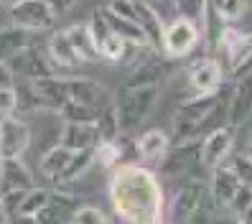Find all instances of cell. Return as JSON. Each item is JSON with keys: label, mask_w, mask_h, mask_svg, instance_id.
<instances>
[{"label": "cell", "mask_w": 252, "mask_h": 224, "mask_svg": "<svg viewBox=\"0 0 252 224\" xmlns=\"http://www.w3.org/2000/svg\"><path fill=\"white\" fill-rule=\"evenodd\" d=\"M110 201L120 224H168L166 193L156 168L120 163L110 171Z\"/></svg>", "instance_id": "6da1fadb"}, {"label": "cell", "mask_w": 252, "mask_h": 224, "mask_svg": "<svg viewBox=\"0 0 252 224\" xmlns=\"http://www.w3.org/2000/svg\"><path fill=\"white\" fill-rule=\"evenodd\" d=\"M229 89L232 82H224L214 95H191L181 99L173 110V143H194L201 140L206 132H212L227 123L229 115Z\"/></svg>", "instance_id": "7a4b0ae2"}, {"label": "cell", "mask_w": 252, "mask_h": 224, "mask_svg": "<svg viewBox=\"0 0 252 224\" xmlns=\"http://www.w3.org/2000/svg\"><path fill=\"white\" fill-rule=\"evenodd\" d=\"M92 166H94V151H74V148H66L62 143H54L38 160L41 173L56 186L77 181Z\"/></svg>", "instance_id": "3957f363"}, {"label": "cell", "mask_w": 252, "mask_h": 224, "mask_svg": "<svg viewBox=\"0 0 252 224\" xmlns=\"http://www.w3.org/2000/svg\"><path fill=\"white\" fill-rule=\"evenodd\" d=\"M158 97H160V87H127V84H123L117 89L112 104H115L117 123H120V132L132 135L148 120V115L156 110Z\"/></svg>", "instance_id": "277c9868"}, {"label": "cell", "mask_w": 252, "mask_h": 224, "mask_svg": "<svg viewBox=\"0 0 252 224\" xmlns=\"http://www.w3.org/2000/svg\"><path fill=\"white\" fill-rule=\"evenodd\" d=\"M206 181H209V191H212V196L219 206L232 209V212H237L240 217L252 206V189L245 186L224 163L212 168L209 176H206Z\"/></svg>", "instance_id": "5b68a950"}, {"label": "cell", "mask_w": 252, "mask_h": 224, "mask_svg": "<svg viewBox=\"0 0 252 224\" xmlns=\"http://www.w3.org/2000/svg\"><path fill=\"white\" fill-rule=\"evenodd\" d=\"M201 41H204V33L194 21L176 16V18L166 21V26H163L160 51L168 59H173V62H181V59H189L196 51V46Z\"/></svg>", "instance_id": "8992f818"}, {"label": "cell", "mask_w": 252, "mask_h": 224, "mask_svg": "<svg viewBox=\"0 0 252 224\" xmlns=\"http://www.w3.org/2000/svg\"><path fill=\"white\" fill-rule=\"evenodd\" d=\"M117 13H123L127 16L130 21H135L143 33L148 36V43H151V49L160 51V41H163V16L158 13V8L151 3V0H112L110 3Z\"/></svg>", "instance_id": "52a82bcc"}, {"label": "cell", "mask_w": 252, "mask_h": 224, "mask_svg": "<svg viewBox=\"0 0 252 224\" xmlns=\"http://www.w3.org/2000/svg\"><path fill=\"white\" fill-rule=\"evenodd\" d=\"M171 71H173V59L151 49V54L145 59H140V62H135L127 69L123 84H127V87H163V82L171 77Z\"/></svg>", "instance_id": "ba28073f"}, {"label": "cell", "mask_w": 252, "mask_h": 224, "mask_svg": "<svg viewBox=\"0 0 252 224\" xmlns=\"http://www.w3.org/2000/svg\"><path fill=\"white\" fill-rule=\"evenodd\" d=\"M224 82H227V74L217 56L194 59L186 66V84L191 95H214Z\"/></svg>", "instance_id": "9c48e42d"}, {"label": "cell", "mask_w": 252, "mask_h": 224, "mask_svg": "<svg viewBox=\"0 0 252 224\" xmlns=\"http://www.w3.org/2000/svg\"><path fill=\"white\" fill-rule=\"evenodd\" d=\"M209 196V181L206 178H186V181L176 189L171 212H168V224H189L191 214L199 209V204Z\"/></svg>", "instance_id": "30bf717a"}, {"label": "cell", "mask_w": 252, "mask_h": 224, "mask_svg": "<svg viewBox=\"0 0 252 224\" xmlns=\"http://www.w3.org/2000/svg\"><path fill=\"white\" fill-rule=\"evenodd\" d=\"M234 148H237V130L232 125H221L212 132H206V135L199 140V163H201V168L209 173L212 168L221 166Z\"/></svg>", "instance_id": "8fae6325"}, {"label": "cell", "mask_w": 252, "mask_h": 224, "mask_svg": "<svg viewBox=\"0 0 252 224\" xmlns=\"http://www.w3.org/2000/svg\"><path fill=\"white\" fill-rule=\"evenodd\" d=\"M5 64L16 74V79H38V77H49V74H59L46 46H36V43L26 46L16 56H10Z\"/></svg>", "instance_id": "7c38bea8"}, {"label": "cell", "mask_w": 252, "mask_h": 224, "mask_svg": "<svg viewBox=\"0 0 252 224\" xmlns=\"http://www.w3.org/2000/svg\"><path fill=\"white\" fill-rule=\"evenodd\" d=\"M31 148V125L21 115L0 117V156L3 158H23Z\"/></svg>", "instance_id": "4fadbf2b"}, {"label": "cell", "mask_w": 252, "mask_h": 224, "mask_svg": "<svg viewBox=\"0 0 252 224\" xmlns=\"http://www.w3.org/2000/svg\"><path fill=\"white\" fill-rule=\"evenodd\" d=\"M8 16H10L13 26H21L33 33L54 28V21H56V13L51 10L46 0H21V3L8 8Z\"/></svg>", "instance_id": "5bb4252c"}, {"label": "cell", "mask_w": 252, "mask_h": 224, "mask_svg": "<svg viewBox=\"0 0 252 224\" xmlns=\"http://www.w3.org/2000/svg\"><path fill=\"white\" fill-rule=\"evenodd\" d=\"M28 82H31L41 112H59L69 102V77H64V74H49V77Z\"/></svg>", "instance_id": "9a60e30c"}, {"label": "cell", "mask_w": 252, "mask_h": 224, "mask_svg": "<svg viewBox=\"0 0 252 224\" xmlns=\"http://www.w3.org/2000/svg\"><path fill=\"white\" fill-rule=\"evenodd\" d=\"M252 117V71L234 77L229 89V115L227 123L237 130Z\"/></svg>", "instance_id": "2e32d148"}, {"label": "cell", "mask_w": 252, "mask_h": 224, "mask_svg": "<svg viewBox=\"0 0 252 224\" xmlns=\"http://www.w3.org/2000/svg\"><path fill=\"white\" fill-rule=\"evenodd\" d=\"M171 145H173V140L163 130H156V128L145 130L135 138V158L143 166L158 168L160 163L166 160V156L171 153Z\"/></svg>", "instance_id": "e0dca14e"}, {"label": "cell", "mask_w": 252, "mask_h": 224, "mask_svg": "<svg viewBox=\"0 0 252 224\" xmlns=\"http://www.w3.org/2000/svg\"><path fill=\"white\" fill-rule=\"evenodd\" d=\"M90 28H92V33H94L97 51H99V59H102V62L120 64L130 51H135V46H130V43H125L120 36H115V33L110 31V28L105 26V21L99 18L97 10H94V18L90 21Z\"/></svg>", "instance_id": "ac0fdd59"}, {"label": "cell", "mask_w": 252, "mask_h": 224, "mask_svg": "<svg viewBox=\"0 0 252 224\" xmlns=\"http://www.w3.org/2000/svg\"><path fill=\"white\" fill-rule=\"evenodd\" d=\"M79 206H82L79 196H74L69 191H62V189H51L49 201L43 204L36 219H38V224H69Z\"/></svg>", "instance_id": "d6986e66"}, {"label": "cell", "mask_w": 252, "mask_h": 224, "mask_svg": "<svg viewBox=\"0 0 252 224\" xmlns=\"http://www.w3.org/2000/svg\"><path fill=\"white\" fill-rule=\"evenodd\" d=\"M97 13H99V18L105 21V26L110 28V31H112L115 36H120L125 43H130V46H135V49H151L148 36L143 33V28H140L135 21H130L127 16L117 13L112 5H99Z\"/></svg>", "instance_id": "ffe728a7"}, {"label": "cell", "mask_w": 252, "mask_h": 224, "mask_svg": "<svg viewBox=\"0 0 252 224\" xmlns=\"http://www.w3.org/2000/svg\"><path fill=\"white\" fill-rule=\"evenodd\" d=\"M59 143L74 148V151H94V148L102 143V132L97 120L90 123H64L62 125V135H59Z\"/></svg>", "instance_id": "44dd1931"}, {"label": "cell", "mask_w": 252, "mask_h": 224, "mask_svg": "<svg viewBox=\"0 0 252 224\" xmlns=\"http://www.w3.org/2000/svg\"><path fill=\"white\" fill-rule=\"evenodd\" d=\"M64 33H66V38L71 41L74 51L79 54V59H82L84 64H97V62H102V59H99V51H97L94 33H92V28H90V21L66 26Z\"/></svg>", "instance_id": "7402d4cb"}, {"label": "cell", "mask_w": 252, "mask_h": 224, "mask_svg": "<svg viewBox=\"0 0 252 224\" xmlns=\"http://www.w3.org/2000/svg\"><path fill=\"white\" fill-rule=\"evenodd\" d=\"M46 51H49V56H51V62L56 64V69H64V71H69V69H77V66H82L84 62L79 59V54L74 51V46H71V41L66 38V33H64V28L62 31H54L49 38H46Z\"/></svg>", "instance_id": "603a6c76"}, {"label": "cell", "mask_w": 252, "mask_h": 224, "mask_svg": "<svg viewBox=\"0 0 252 224\" xmlns=\"http://www.w3.org/2000/svg\"><path fill=\"white\" fill-rule=\"evenodd\" d=\"M33 173L28 171L23 158H3V171H0V191L10 189H33Z\"/></svg>", "instance_id": "cb8c5ba5"}, {"label": "cell", "mask_w": 252, "mask_h": 224, "mask_svg": "<svg viewBox=\"0 0 252 224\" xmlns=\"http://www.w3.org/2000/svg\"><path fill=\"white\" fill-rule=\"evenodd\" d=\"M31 36L33 31H26L21 26H8L0 28V62H8L10 56H16L26 46H31Z\"/></svg>", "instance_id": "d4e9b609"}, {"label": "cell", "mask_w": 252, "mask_h": 224, "mask_svg": "<svg viewBox=\"0 0 252 224\" xmlns=\"http://www.w3.org/2000/svg\"><path fill=\"white\" fill-rule=\"evenodd\" d=\"M224 166L240 178V181L245 184V186H250L252 189V156H247V153H242V151H234L229 153V158L224 160Z\"/></svg>", "instance_id": "484cf974"}, {"label": "cell", "mask_w": 252, "mask_h": 224, "mask_svg": "<svg viewBox=\"0 0 252 224\" xmlns=\"http://www.w3.org/2000/svg\"><path fill=\"white\" fill-rule=\"evenodd\" d=\"M209 5L217 10V16L224 23H237L250 5V0H209Z\"/></svg>", "instance_id": "4316f807"}, {"label": "cell", "mask_w": 252, "mask_h": 224, "mask_svg": "<svg viewBox=\"0 0 252 224\" xmlns=\"http://www.w3.org/2000/svg\"><path fill=\"white\" fill-rule=\"evenodd\" d=\"M173 8H176V16L194 21L201 28L204 26V16H206V8H209V0H173Z\"/></svg>", "instance_id": "83f0119b"}, {"label": "cell", "mask_w": 252, "mask_h": 224, "mask_svg": "<svg viewBox=\"0 0 252 224\" xmlns=\"http://www.w3.org/2000/svg\"><path fill=\"white\" fill-rule=\"evenodd\" d=\"M49 193H51V189H46V186L28 189L26 196H23V204H21V212H18V214H31V217H36L41 209H43V204L49 201Z\"/></svg>", "instance_id": "f1b7e54d"}, {"label": "cell", "mask_w": 252, "mask_h": 224, "mask_svg": "<svg viewBox=\"0 0 252 224\" xmlns=\"http://www.w3.org/2000/svg\"><path fill=\"white\" fill-rule=\"evenodd\" d=\"M74 224H110L105 212L92 204H82L77 209V214H74Z\"/></svg>", "instance_id": "f546056e"}, {"label": "cell", "mask_w": 252, "mask_h": 224, "mask_svg": "<svg viewBox=\"0 0 252 224\" xmlns=\"http://www.w3.org/2000/svg\"><path fill=\"white\" fill-rule=\"evenodd\" d=\"M26 191H28V189H10V191H0V196H3V206H5L8 217H13V214H18V212H21V204H23Z\"/></svg>", "instance_id": "4dcf8cb0"}, {"label": "cell", "mask_w": 252, "mask_h": 224, "mask_svg": "<svg viewBox=\"0 0 252 224\" xmlns=\"http://www.w3.org/2000/svg\"><path fill=\"white\" fill-rule=\"evenodd\" d=\"M16 110H18L16 87H10V89H0V117H5V115H16Z\"/></svg>", "instance_id": "1f68e13d"}, {"label": "cell", "mask_w": 252, "mask_h": 224, "mask_svg": "<svg viewBox=\"0 0 252 224\" xmlns=\"http://www.w3.org/2000/svg\"><path fill=\"white\" fill-rule=\"evenodd\" d=\"M212 224H245V222H242V217L237 214V212H232V209H224V206L217 204V212L212 217Z\"/></svg>", "instance_id": "d6a6232c"}, {"label": "cell", "mask_w": 252, "mask_h": 224, "mask_svg": "<svg viewBox=\"0 0 252 224\" xmlns=\"http://www.w3.org/2000/svg\"><path fill=\"white\" fill-rule=\"evenodd\" d=\"M10 87H16V74L10 71L5 62H0V89H10Z\"/></svg>", "instance_id": "836d02e7"}, {"label": "cell", "mask_w": 252, "mask_h": 224, "mask_svg": "<svg viewBox=\"0 0 252 224\" xmlns=\"http://www.w3.org/2000/svg\"><path fill=\"white\" fill-rule=\"evenodd\" d=\"M46 3L51 5V10L56 13V16H62V13H66L74 3H77V0H46Z\"/></svg>", "instance_id": "e575fe53"}, {"label": "cell", "mask_w": 252, "mask_h": 224, "mask_svg": "<svg viewBox=\"0 0 252 224\" xmlns=\"http://www.w3.org/2000/svg\"><path fill=\"white\" fill-rule=\"evenodd\" d=\"M8 224H38V219L31 214H13L8 217Z\"/></svg>", "instance_id": "d590c367"}, {"label": "cell", "mask_w": 252, "mask_h": 224, "mask_svg": "<svg viewBox=\"0 0 252 224\" xmlns=\"http://www.w3.org/2000/svg\"><path fill=\"white\" fill-rule=\"evenodd\" d=\"M0 224H8V212L3 206V196H0Z\"/></svg>", "instance_id": "8d00e7d4"}, {"label": "cell", "mask_w": 252, "mask_h": 224, "mask_svg": "<svg viewBox=\"0 0 252 224\" xmlns=\"http://www.w3.org/2000/svg\"><path fill=\"white\" fill-rule=\"evenodd\" d=\"M242 222H245V224H252V206H250L247 212L242 214Z\"/></svg>", "instance_id": "74e56055"}, {"label": "cell", "mask_w": 252, "mask_h": 224, "mask_svg": "<svg viewBox=\"0 0 252 224\" xmlns=\"http://www.w3.org/2000/svg\"><path fill=\"white\" fill-rule=\"evenodd\" d=\"M16 3H21V0H0V5H5V8H10V5H16Z\"/></svg>", "instance_id": "f35d334b"}, {"label": "cell", "mask_w": 252, "mask_h": 224, "mask_svg": "<svg viewBox=\"0 0 252 224\" xmlns=\"http://www.w3.org/2000/svg\"><path fill=\"white\" fill-rule=\"evenodd\" d=\"M0 171H3V156H0Z\"/></svg>", "instance_id": "ab89813d"}, {"label": "cell", "mask_w": 252, "mask_h": 224, "mask_svg": "<svg viewBox=\"0 0 252 224\" xmlns=\"http://www.w3.org/2000/svg\"><path fill=\"white\" fill-rule=\"evenodd\" d=\"M69 224H74V219H71V222H69Z\"/></svg>", "instance_id": "60d3db41"}]
</instances>
